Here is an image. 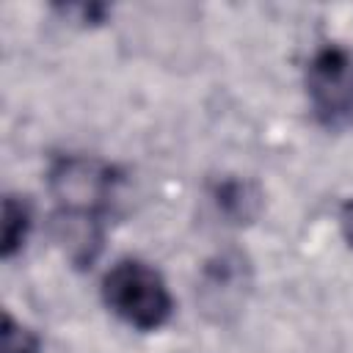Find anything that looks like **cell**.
<instances>
[{"label": "cell", "mask_w": 353, "mask_h": 353, "mask_svg": "<svg viewBox=\"0 0 353 353\" xmlns=\"http://www.w3.org/2000/svg\"><path fill=\"white\" fill-rule=\"evenodd\" d=\"M105 306L130 328L157 331L174 314V298L160 270L138 256L119 259L102 276Z\"/></svg>", "instance_id": "obj_1"}, {"label": "cell", "mask_w": 353, "mask_h": 353, "mask_svg": "<svg viewBox=\"0 0 353 353\" xmlns=\"http://www.w3.org/2000/svg\"><path fill=\"white\" fill-rule=\"evenodd\" d=\"M121 185V171L108 160L88 154H61L50 163L47 188L55 210L108 218Z\"/></svg>", "instance_id": "obj_2"}, {"label": "cell", "mask_w": 353, "mask_h": 353, "mask_svg": "<svg viewBox=\"0 0 353 353\" xmlns=\"http://www.w3.org/2000/svg\"><path fill=\"white\" fill-rule=\"evenodd\" d=\"M312 116L325 130L353 127V52L342 44L314 50L303 72Z\"/></svg>", "instance_id": "obj_3"}, {"label": "cell", "mask_w": 353, "mask_h": 353, "mask_svg": "<svg viewBox=\"0 0 353 353\" xmlns=\"http://www.w3.org/2000/svg\"><path fill=\"white\" fill-rule=\"evenodd\" d=\"M50 237L52 243L63 251V256L85 270L97 262L105 245V218L97 215H83V212H69V210H55L50 215Z\"/></svg>", "instance_id": "obj_4"}, {"label": "cell", "mask_w": 353, "mask_h": 353, "mask_svg": "<svg viewBox=\"0 0 353 353\" xmlns=\"http://www.w3.org/2000/svg\"><path fill=\"white\" fill-rule=\"evenodd\" d=\"M248 284V268L240 254H221L204 268L201 298L207 309L226 312L243 298V287Z\"/></svg>", "instance_id": "obj_5"}, {"label": "cell", "mask_w": 353, "mask_h": 353, "mask_svg": "<svg viewBox=\"0 0 353 353\" xmlns=\"http://www.w3.org/2000/svg\"><path fill=\"white\" fill-rule=\"evenodd\" d=\"M212 201H215L218 212L223 218H229L232 223H248L251 218H256L262 196L254 182L240 179V176H226V179L215 182Z\"/></svg>", "instance_id": "obj_6"}, {"label": "cell", "mask_w": 353, "mask_h": 353, "mask_svg": "<svg viewBox=\"0 0 353 353\" xmlns=\"http://www.w3.org/2000/svg\"><path fill=\"white\" fill-rule=\"evenodd\" d=\"M33 226L30 204L22 196H6L3 199V221H0V254L3 259H11L17 251L25 248V240Z\"/></svg>", "instance_id": "obj_7"}, {"label": "cell", "mask_w": 353, "mask_h": 353, "mask_svg": "<svg viewBox=\"0 0 353 353\" xmlns=\"http://www.w3.org/2000/svg\"><path fill=\"white\" fill-rule=\"evenodd\" d=\"M3 353H39V336L19 325L11 314L3 317Z\"/></svg>", "instance_id": "obj_8"}, {"label": "cell", "mask_w": 353, "mask_h": 353, "mask_svg": "<svg viewBox=\"0 0 353 353\" xmlns=\"http://www.w3.org/2000/svg\"><path fill=\"white\" fill-rule=\"evenodd\" d=\"M339 229H342V237L347 240V245L353 248V199H347L339 210Z\"/></svg>", "instance_id": "obj_9"}]
</instances>
